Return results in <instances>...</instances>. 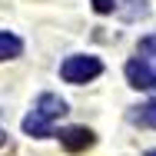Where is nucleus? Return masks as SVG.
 Listing matches in <instances>:
<instances>
[{
	"mask_svg": "<svg viewBox=\"0 0 156 156\" xmlns=\"http://www.w3.org/2000/svg\"><path fill=\"white\" fill-rule=\"evenodd\" d=\"M103 73V63L96 60V57H66L60 63V76L66 83H73V87H80V83H90Z\"/></svg>",
	"mask_w": 156,
	"mask_h": 156,
	"instance_id": "obj_1",
	"label": "nucleus"
},
{
	"mask_svg": "<svg viewBox=\"0 0 156 156\" xmlns=\"http://www.w3.org/2000/svg\"><path fill=\"white\" fill-rule=\"evenodd\" d=\"M126 80L133 90H156V66L150 60H129L126 63Z\"/></svg>",
	"mask_w": 156,
	"mask_h": 156,
	"instance_id": "obj_2",
	"label": "nucleus"
},
{
	"mask_svg": "<svg viewBox=\"0 0 156 156\" xmlns=\"http://www.w3.org/2000/svg\"><path fill=\"white\" fill-rule=\"evenodd\" d=\"M60 143L70 153H83V150L93 146V133L87 126H66V129H60Z\"/></svg>",
	"mask_w": 156,
	"mask_h": 156,
	"instance_id": "obj_3",
	"label": "nucleus"
},
{
	"mask_svg": "<svg viewBox=\"0 0 156 156\" xmlns=\"http://www.w3.org/2000/svg\"><path fill=\"white\" fill-rule=\"evenodd\" d=\"M37 113L47 116V120H57V116L66 113V100L57 96V93H40V100H37Z\"/></svg>",
	"mask_w": 156,
	"mask_h": 156,
	"instance_id": "obj_4",
	"label": "nucleus"
},
{
	"mask_svg": "<svg viewBox=\"0 0 156 156\" xmlns=\"http://www.w3.org/2000/svg\"><path fill=\"white\" fill-rule=\"evenodd\" d=\"M23 133L27 136H37V140H47V136H53V126L47 116H40L37 110H33L30 116H23Z\"/></svg>",
	"mask_w": 156,
	"mask_h": 156,
	"instance_id": "obj_5",
	"label": "nucleus"
},
{
	"mask_svg": "<svg viewBox=\"0 0 156 156\" xmlns=\"http://www.w3.org/2000/svg\"><path fill=\"white\" fill-rule=\"evenodd\" d=\"M116 13L123 17L126 23H133V20H140V17L150 13V0H123V3H116Z\"/></svg>",
	"mask_w": 156,
	"mask_h": 156,
	"instance_id": "obj_6",
	"label": "nucleus"
},
{
	"mask_svg": "<svg viewBox=\"0 0 156 156\" xmlns=\"http://www.w3.org/2000/svg\"><path fill=\"white\" fill-rule=\"evenodd\" d=\"M20 53H23V40L7 33V30H0V60H17Z\"/></svg>",
	"mask_w": 156,
	"mask_h": 156,
	"instance_id": "obj_7",
	"label": "nucleus"
},
{
	"mask_svg": "<svg viewBox=\"0 0 156 156\" xmlns=\"http://www.w3.org/2000/svg\"><path fill=\"white\" fill-rule=\"evenodd\" d=\"M136 123L153 126V129H156V100H150L146 106H140V113H136Z\"/></svg>",
	"mask_w": 156,
	"mask_h": 156,
	"instance_id": "obj_8",
	"label": "nucleus"
},
{
	"mask_svg": "<svg viewBox=\"0 0 156 156\" xmlns=\"http://www.w3.org/2000/svg\"><path fill=\"white\" fill-rule=\"evenodd\" d=\"M136 50H140L143 57H156V33H150V37H143Z\"/></svg>",
	"mask_w": 156,
	"mask_h": 156,
	"instance_id": "obj_9",
	"label": "nucleus"
},
{
	"mask_svg": "<svg viewBox=\"0 0 156 156\" xmlns=\"http://www.w3.org/2000/svg\"><path fill=\"white\" fill-rule=\"evenodd\" d=\"M90 3H93L96 13H113L116 10V0H90Z\"/></svg>",
	"mask_w": 156,
	"mask_h": 156,
	"instance_id": "obj_10",
	"label": "nucleus"
},
{
	"mask_svg": "<svg viewBox=\"0 0 156 156\" xmlns=\"http://www.w3.org/2000/svg\"><path fill=\"white\" fill-rule=\"evenodd\" d=\"M3 143H7V133H3V129H0V146H3Z\"/></svg>",
	"mask_w": 156,
	"mask_h": 156,
	"instance_id": "obj_11",
	"label": "nucleus"
},
{
	"mask_svg": "<svg viewBox=\"0 0 156 156\" xmlns=\"http://www.w3.org/2000/svg\"><path fill=\"white\" fill-rule=\"evenodd\" d=\"M146 156H156V150H150V153H146Z\"/></svg>",
	"mask_w": 156,
	"mask_h": 156,
	"instance_id": "obj_12",
	"label": "nucleus"
}]
</instances>
